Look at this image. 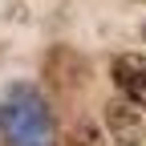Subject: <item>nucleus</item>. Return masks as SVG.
<instances>
[{"label":"nucleus","mask_w":146,"mask_h":146,"mask_svg":"<svg viewBox=\"0 0 146 146\" xmlns=\"http://www.w3.org/2000/svg\"><path fill=\"white\" fill-rule=\"evenodd\" d=\"M0 134L8 146H53L49 110L29 85H12L0 94Z\"/></svg>","instance_id":"obj_1"},{"label":"nucleus","mask_w":146,"mask_h":146,"mask_svg":"<svg viewBox=\"0 0 146 146\" xmlns=\"http://www.w3.org/2000/svg\"><path fill=\"white\" fill-rule=\"evenodd\" d=\"M114 81H118V89L130 102H138V106H146V57H118L114 61Z\"/></svg>","instance_id":"obj_2"},{"label":"nucleus","mask_w":146,"mask_h":146,"mask_svg":"<svg viewBox=\"0 0 146 146\" xmlns=\"http://www.w3.org/2000/svg\"><path fill=\"white\" fill-rule=\"evenodd\" d=\"M106 118H110V126H114V134H118V142H122V146H142L146 126H142V118L134 114L130 106L110 102V106H106Z\"/></svg>","instance_id":"obj_3"}]
</instances>
